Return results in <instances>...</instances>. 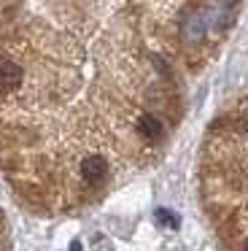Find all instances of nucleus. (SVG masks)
<instances>
[{
	"label": "nucleus",
	"instance_id": "f257e3e1",
	"mask_svg": "<svg viewBox=\"0 0 248 251\" xmlns=\"http://www.w3.org/2000/svg\"><path fill=\"white\" fill-rule=\"evenodd\" d=\"M105 170H108V165L102 157H86L84 165H81V173H84L86 181H100L105 176Z\"/></svg>",
	"mask_w": 248,
	"mask_h": 251
},
{
	"label": "nucleus",
	"instance_id": "f03ea898",
	"mask_svg": "<svg viewBox=\"0 0 248 251\" xmlns=\"http://www.w3.org/2000/svg\"><path fill=\"white\" fill-rule=\"evenodd\" d=\"M0 81H3V87L14 89L16 84L22 81V68L16 65V62H11V60H3L0 62Z\"/></svg>",
	"mask_w": 248,
	"mask_h": 251
},
{
	"label": "nucleus",
	"instance_id": "7ed1b4c3",
	"mask_svg": "<svg viewBox=\"0 0 248 251\" xmlns=\"http://www.w3.org/2000/svg\"><path fill=\"white\" fill-rule=\"evenodd\" d=\"M138 132L143 138H149V141H154V138L162 135V125L159 119H154V116H143V119L138 122Z\"/></svg>",
	"mask_w": 248,
	"mask_h": 251
},
{
	"label": "nucleus",
	"instance_id": "20e7f679",
	"mask_svg": "<svg viewBox=\"0 0 248 251\" xmlns=\"http://www.w3.org/2000/svg\"><path fill=\"white\" fill-rule=\"evenodd\" d=\"M154 219H156V222H159V224H165L167 229H175L178 224H181V222H178V216H175V213H170V211H167V208H156Z\"/></svg>",
	"mask_w": 248,
	"mask_h": 251
},
{
	"label": "nucleus",
	"instance_id": "39448f33",
	"mask_svg": "<svg viewBox=\"0 0 248 251\" xmlns=\"http://www.w3.org/2000/svg\"><path fill=\"white\" fill-rule=\"evenodd\" d=\"M70 251H81V240H73V243H70Z\"/></svg>",
	"mask_w": 248,
	"mask_h": 251
},
{
	"label": "nucleus",
	"instance_id": "423d86ee",
	"mask_svg": "<svg viewBox=\"0 0 248 251\" xmlns=\"http://www.w3.org/2000/svg\"><path fill=\"white\" fill-rule=\"evenodd\" d=\"M100 251H111V243H102L100 240Z\"/></svg>",
	"mask_w": 248,
	"mask_h": 251
},
{
	"label": "nucleus",
	"instance_id": "0eeeda50",
	"mask_svg": "<svg viewBox=\"0 0 248 251\" xmlns=\"http://www.w3.org/2000/svg\"><path fill=\"white\" fill-rule=\"evenodd\" d=\"M246 251H248V243H246Z\"/></svg>",
	"mask_w": 248,
	"mask_h": 251
}]
</instances>
